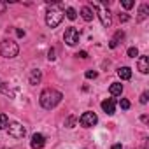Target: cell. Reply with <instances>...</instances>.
<instances>
[{"instance_id":"obj_8","label":"cell","mask_w":149,"mask_h":149,"mask_svg":"<svg viewBox=\"0 0 149 149\" xmlns=\"http://www.w3.org/2000/svg\"><path fill=\"white\" fill-rule=\"evenodd\" d=\"M30 146H32V149H42L46 146V137L42 133H33L32 140H30Z\"/></svg>"},{"instance_id":"obj_20","label":"cell","mask_w":149,"mask_h":149,"mask_svg":"<svg viewBox=\"0 0 149 149\" xmlns=\"http://www.w3.org/2000/svg\"><path fill=\"white\" fill-rule=\"evenodd\" d=\"M74 125H76V118L70 116V118L65 121V126H67V128H74Z\"/></svg>"},{"instance_id":"obj_27","label":"cell","mask_w":149,"mask_h":149,"mask_svg":"<svg viewBox=\"0 0 149 149\" xmlns=\"http://www.w3.org/2000/svg\"><path fill=\"white\" fill-rule=\"evenodd\" d=\"M128 19H130V16H128V14H119V21H123V23H125V21H128Z\"/></svg>"},{"instance_id":"obj_23","label":"cell","mask_w":149,"mask_h":149,"mask_svg":"<svg viewBox=\"0 0 149 149\" xmlns=\"http://www.w3.org/2000/svg\"><path fill=\"white\" fill-rule=\"evenodd\" d=\"M0 91H4L6 95H9V97H13V91H9V90H7V88L4 86V83H2V81H0Z\"/></svg>"},{"instance_id":"obj_14","label":"cell","mask_w":149,"mask_h":149,"mask_svg":"<svg viewBox=\"0 0 149 149\" xmlns=\"http://www.w3.org/2000/svg\"><path fill=\"white\" fill-rule=\"evenodd\" d=\"M109 91H111L112 97H119V95L123 93V84H121V83H112L111 88H109Z\"/></svg>"},{"instance_id":"obj_10","label":"cell","mask_w":149,"mask_h":149,"mask_svg":"<svg viewBox=\"0 0 149 149\" xmlns=\"http://www.w3.org/2000/svg\"><path fill=\"white\" fill-rule=\"evenodd\" d=\"M40 79H42V72H40L39 68H33V70L30 72V77H28L30 84H32V86H35V84H39V83H40Z\"/></svg>"},{"instance_id":"obj_9","label":"cell","mask_w":149,"mask_h":149,"mask_svg":"<svg viewBox=\"0 0 149 149\" xmlns=\"http://www.w3.org/2000/svg\"><path fill=\"white\" fill-rule=\"evenodd\" d=\"M102 109H104L105 114L112 116V114L116 112V100H114V98H105V100L102 102Z\"/></svg>"},{"instance_id":"obj_4","label":"cell","mask_w":149,"mask_h":149,"mask_svg":"<svg viewBox=\"0 0 149 149\" xmlns=\"http://www.w3.org/2000/svg\"><path fill=\"white\" fill-rule=\"evenodd\" d=\"M63 21V13L58 11V9H49L46 13V25L49 28H56L60 23Z\"/></svg>"},{"instance_id":"obj_11","label":"cell","mask_w":149,"mask_h":149,"mask_svg":"<svg viewBox=\"0 0 149 149\" xmlns=\"http://www.w3.org/2000/svg\"><path fill=\"white\" fill-rule=\"evenodd\" d=\"M118 76H119L123 81L132 79V68H130V67H121V68H118Z\"/></svg>"},{"instance_id":"obj_7","label":"cell","mask_w":149,"mask_h":149,"mask_svg":"<svg viewBox=\"0 0 149 149\" xmlns=\"http://www.w3.org/2000/svg\"><path fill=\"white\" fill-rule=\"evenodd\" d=\"M63 40L68 44V46H76L79 42V30H76L74 26H68L63 33Z\"/></svg>"},{"instance_id":"obj_2","label":"cell","mask_w":149,"mask_h":149,"mask_svg":"<svg viewBox=\"0 0 149 149\" xmlns=\"http://www.w3.org/2000/svg\"><path fill=\"white\" fill-rule=\"evenodd\" d=\"M19 53V46L11 40V39H4L2 42H0V56L4 58H16Z\"/></svg>"},{"instance_id":"obj_21","label":"cell","mask_w":149,"mask_h":149,"mask_svg":"<svg viewBox=\"0 0 149 149\" xmlns=\"http://www.w3.org/2000/svg\"><path fill=\"white\" fill-rule=\"evenodd\" d=\"M119 105H121V109H125V111L130 109V102H128L126 98H121V100H119Z\"/></svg>"},{"instance_id":"obj_12","label":"cell","mask_w":149,"mask_h":149,"mask_svg":"<svg viewBox=\"0 0 149 149\" xmlns=\"http://www.w3.org/2000/svg\"><path fill=\"white\" fill-rule=\"evenodd\" d=\"M139 70L142 74H147L149 72V58L147 56H140L139 58Z\"/></svg>"},{"instance_id":"obj_22","label":"cell","mask_w":149,"mask_h":149,"mask_svg":"<svg viewBox=\"0 0 149 149\" xmlns=\"http://www.w3.org/2000/svg\"><path fill=\"white\" fill-rule=\"evenodd\" d=\"M128 56H130V58L139 56V49H137V47H130V49H128Z\"/></svg>"},{"instance_id":"obj_1","label":"cell","mask_w":149,"mask_h":149,"mask_svg":"<svg viewBox=\"0 0 149 149\" xmlns=\"http://www.w3.org/2000/svg\"><path fill=\"white\" fill-rule=\"evenodd\" d=\"M61 98H63V95H61L58 90L47 88V90H44V91L40 93L39 102H40V105H42L46 111H51V109H54V107L61 102Z\"/></svg>"},{"instance_id":"obj_19","label":"cell","mask_w":149,"mask_h":149,"mask_svg":"<svg viewBox=\"0 0 149 149\" xmlns=\"http://www.w3.org/2000/svg\"><path fill=\"white\" fill-rule=\"evenodd\" d=\"M98 77V72L97 70H88L86 72V79H97Z\"/></svg>"},{"instance_id":"obj_15","label":"cell","mask_w":149,"mask_h":149,"mask_svg":"<svg viewBox=\"0 0 149 149\" xmlns=\"http://www.w3.org/2000/svg\"><path fill=\"white\" fill-rule=\"evenodd\" d=\"M147 13H149V6L147 4H142L139 7V16H137V21H144L147 18Z\"/></svg>"},{"instance_id":"obj_13","label":"cell","mask_w":149,"mask_h":149,"mask_svg":"<svg viewBox=\"0 0 149 149\" xmlns=\"http://www.w3.org/2000/svg\"><path fill=\"white\" fill-rule=\"evenodd\" d=\"M123 39H125V32L118 30V32H116V35H114V39H112V40L109 42V47H112V49H114V47H118L119 40H123Z\"/></svg>"},{"instance_id":"obj_3","label":"cell","mask_w":149,"mask_h":149,"mask_svg":"<svg viewBox=\"0 0 149 149\" xmlns=\"http://www.w3.org/2000/svg\"><path fill=\"white\" fill-rule=\"evenodd\" d=\"M91 7H93V11H97V13H98L100 23H102L105 28H109V26L112 25V18H111V13H109V9H105L102 4H97V2H91Z\"/></svg>"},{"instance_id":"obj_28","label":"cell","mask_w":149,"mask_h":149,"mask_svg":"<svg viewBox=\"0 0 149 149\" xmlns=\"http://www.w3.org/2000/svg\"><path fill=\"white\" fill-rule=\"evenodd\" d=\"M47 58L49 60H54L56 56H54V49H49V53H47Z\"/></svg>"},{"instance_id":"obj_17","label":"cell","mask_w":149,"mask_h":149,"mask_svg":"<svg viewBox=\"0 0 149 149\" xmlns=\"http://www.w3.org/2000/svg\"><path fill=\"white\" fill-rule=\"evenodd\" d=\"M65 14H67V18L70 19V21H74L77 18V13H76V9H72V7H67V11H65Z\"/></svg>"},{"instance_id":"obj_25","label":"cell","mask_w":149,"mask_h":149,"mask_svg":"<svg viewBox=\"0 0 149 149\" xmlns=\"http://www.w3.org/2000/svg\"><path fill=\"white\" fill-rule=\"evenodd\" d=\"M147 97H149L147 91H144V93L140 95V104H147Z\"/></svg>"},{"instance_id":"obj_26","label":"cell","mask_w":149,"mask_h":149,"mask_svg":"<svg viewBox=\"0 0 149 149\" xmlns=\"http://www.w3.org/2000/svg\"><path fill=\"white\" fill-rule=\"evenodd\" d=\"M6 9H7V4H6V2H0V14H4Z\"/></svg>"},{"instance_id":"obj_5","label":"cell","mask_w":149,"mask_h":149,"mask_svg":"<svg viewBox=\"0 0 149 149\" xmlns=\"http://www.w3.org/2000/svg\"><path fill=\"white\" fill-rule=\"evenodd\" d=\"M7 133H9V137H13V139H23L25 135H26V128L21 125V123H9L7 125Z\"/></svg>"},{"instance_id":"obj_18","label":"cell","mask_w":149,"mask_h":149,"mask_svg":"<svg viewBox=\"0 0 149 149\" xmlns=\"http://www.w3.org/2000/svg\"><path fill=\"white\" fill-rule=\"evenodd\" d=\"M9 125V118H7V114H0V130H4L6 126Z\"/></svg>"},{"instance_id":"obj_16","label":"cell","mask_w":149,"mask_h":149,"mask_svg":"<svg viewBox=\"0 0 149 149\" xmlns=\"http://www.w3.org/2000/svg\"><path fill=\"white\" fill-rule=\"evenodd\" d=\"M81 16H83L84 21H91V19H93V11H91V7H83V9H81Z\"/></svg>"},{"instance_id":"obj_6","label":"cell","mask_w":149,"mask_h":149,"mask_svg":"<svg viewBox=\"0 0 149 149\" xmlns=\"http://www.w3.org/2000/svg\"><path fill=\"white\" fill-rule=\"evenodd\" d=\"M97 123H98V116H97L95 112H91V111L84 112V114L79 118V125L84 126V128H91V126H95Z\"/></svg>"},{"instance_id":"obj_29","label":"cell","mask_w":149,"mask_h":149,"mask_svg":"<svg viewBox=\"0 0 149 149\" xmlns=\"http://www.w3.org/2000/svg\"><path fill=\"white\" fill-rule=\"evenodd\" d=\"M76 56H79V58H88V53H86V51H79Z\"/></svg>"},{"instance_id":"obj_30","label":"cell","mask_w":149,"mask_h":149,"mask_svg":"<svg viewBox=\"0 0 149 149\" xmlns=\"http://www.w3.org/2000/svg\"><path fill=\"white\" fill-rule=\"evenodd\" d=\"M111 149H121V144H114V146H112Z\"/></svg>"},{"instance_id":"obj_24","label":"cell","mask_w":149,"mask_h":149,"mask_svg":"<svg viewBox=\"0 0 149 149\" xmlns=\"http://www.w3.org/2000/svg\"><path fill=\"white\" fill-rule=\"evenodd\" d=\"M121 6H123L125 9H132V7H133V2H132V0H125V2H121Z\"/></svg>"}]
</instances>
